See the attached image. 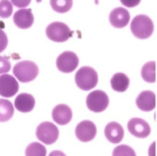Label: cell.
<instances>
[{"label":"cell","mask_w":157,"mask_h":156,"mask_svg":"<svg viewBox=\"0 0 157 156\" xmlns=\"http://www.w3.org/2000/svg\"><path fill=\"white\" fill-rule=\"evenodd\" d=\"M46 154L45 147L40 143H31L25 152L26 156H46Z\"/></svg>","instance_id":"20"},{"label":"cell","mask_w":157,"mask_h":156,"mask_svg":"<svg viewBox=\"0 0 157 156\" xmlns=\"http://www.w3.org/2000/svg\"><path fill=\"white\" fill-rule=\"evenodd\" d=\"M14 23L20 29H29L34 22V17L31 9L17 10L13 17Z\"/></svg>","instance_id":"14"},{"label":"cell","mask_w":157,"mask_h":156,"mask_svg":"<svg viewBox=\"0 0 157 156\" xmlns=\"http://www.w3.org/2000/svg\"><path fill=\"white\" fill-rule=\"evenodd\" d=\"M98 81V73L92 67L89 66L81 67L75 74L76 86L84 91H89L94 87H96Z\"/></svg>","instance_id":"2"},{"label":"cell","mask_w":157,"mask_h":156,"mask_svg":"<svg viewBox=\"0 0 157 156\" xmlns=\"http://www.w3.org/2000/svg\"><path fill=\"white\" fill-rule=\"evenodd\" d=\"M19 86L14 76L2 74L0 76V96L3 97H11L18 91Z\"/></svg>","instance_id":"9"},{"label":"cell","mask_w":157,"mask_h":156,"mask_svg":"<svg viewBox=\"0 0 157 156\" xmlns=\"http://www.w3.org/2000/svg\"><path fill=\"white\" fill-rule=\"evenodd\" d=\"M97 134V127L90 120H83L75 128V135L82 143L92 141Z\"/></svg>","instance_id":"8"},{"label":"cell","mask_w":157,"mask_h":156,"mask_svg":"<svg viewBox=\"0 0 157 156\" xmlns=\"http://www.w3.org/2000/svg\"><path fill=\"white\" fill-rule=\"evenodd\" d=\"M79 59L73 51H63L56 60L57 68L63 73H72L78 66Z\"/></svg>","instance_id":"7"},{"label":"cell","mask_w":157,"mask_h":156,"mask_svg":"<svg viewBox=\"0 0 157 156\" xmlns=\"http://www.w3.org/2000/svg\"><path fill=\"white\" fill-rule=\"evenodd\" d=\"M128 131L137 138H146L151 133L150 125L143 119L133 118L128 122Z\"/></svg>","instance_id":"10"},{"label":"cell","mask_w":157,"mask_h":156,"mask_svg":"<svg viewBox=\"0 0 157 156\" xmlns=\"http://www.w3.org/2000/svg\"><path fill=\"white\" fill-rule=\"evenodd\" d=\"M7 36L4 32V30L0 29V52H2L7 46Z\"/></svg>","instance_id":"25"},{"label":"cell","mask_w":157,"mask_h":156,"mask_svg":"<svg viewBox=\"0 0 157 156\" xmlns=\"http://www.w3.org/2000/svg\"><path fill=\"white\" fill-rule=\"evenodd\" d=\"M12 11H13V6L10 1L7 0L0 1V17L2 18L9 17L12 14Z\"/></svg>","instance_id":"23"},{"label":"cell","mask_w":157,"mask_h":156,"mask_svg":"<svg viewBox=\"0 0 157 156\" xmlns=\"http://www.w3.org/2000/svg\"><path fill=\"white\" fill-rule=\"evenodd\" d=\"M156 104L155 94L152 91H143L136 99L137 107L145 112L155 109Z\"/></svg>","instance_id":"12"},{"label":"cell","mask_w":157,"mask_h":156,"mask_svg":"<svg viewBox=\"0 0 157 156\" xmlns=\"http://www.w3.org/2000/svg\"><path fill=\"white\" fill-rule=\"evenodd\" d=\"M46 35L52 41L63 42L71 37L72 31L63 22H52L46 28Z\"/></svg>","instance_id":"4"},{"label":"cell","mask_w":157,"mask_h":156,"mask_svg":"<svg viewBox=\"0 0 157 156\" xmlns=\"http://www.w3.org/2000/svg\"><path fill=\"white\" fill-rule=\"evenodd\" d=\"M73 117L72 109L63 104L56 106L52 110V119L59 125L68 124Z\"/></svg>","instance_id":"13"},{"label":"cell","mask_w":157,"mask_h":156,"mask_svg":"<svg viewBox=\"0 0 157 156\" xmlns=\"http://www.w3.org/2000/svg\"><path fill=\"white\" fill-rule=\"evenodd\" d=\"M49 156H66L63 152H61V151H53V152H52Z\"/></svg>","instance_id":"27"},{"label":"cell","mask_w":157,"mask_h":156,"mask_svg":"<svg viewBox=\"0 0 157 156\" xmlns=\"http://www.w3.org/2000/svg\"><path fill=\"white\" fill-rule=\"evenodd\" d=\"M34 106H35V98L30 94H27V93L19 94L15 99L16 108L22 113L30 112L34 108Z\"/></svg>","instance_id":"16"},{"label":"cell","mask_w":157,"mask_h":156,"mask_svg":"<svg viewBox=\"0 0 157 156\" xmlns=\"http://www.w3.org/2000/svg\"><path fill=\"white\" fill-rule=\"evenodd\" d=\"M112 156H136V154L132 147L128 145H120L114 149Z\"/></svg>","instance_id":"22"},{"label":"cell","mask_w":157,"mask_h":156,"mask_svg":"<svg viewBox=\"0 0 157 156\" xmlns=\"http://www.w3.org/2000/svg\"><path fill=\"white\" fill-rule=\"evenodd\" d=\"M109 103L108 95L101 90L92 91L86 97V106L89 110L99 113L104 111Z\"/></svg>","instance_id":"5"},{"label":"cell","mask_w":157,"mask_h":156,"mask_svg":"<svg viewBox=\"0 0 157 156\" xmlns=\"http://www.w3.org/2000/svg\"><path fill=\"white\" fill-rule=\"evenodd\" d=\"M39 74V68L36 63L30 61L17 63L13 68V74L22 83H28L34 80Z\"/></svg>","instance_id":"3"},{"label":"cell","mask_w":157,"mask_h":156,"mask_svg":"<svg viewBox=\"0 0 157 156\" xmlns=\"http://www.w3.org/2000/svg\"><path fill=\"white\" fill-rule=\"evenodd\" d=\"M131 30L136 38L144 40L153 34L154 23L148 16L138 15L132 21Z\"/></svg>","instance_id":"1"},{"label":"cell","mask_w":157,"mask_h":156,"mask_svg":"<svg viewBox=\"0 0 157 156\" xmlns=\"http://www.w3.org/2000/svg\"><path fill=\"white\" fill-rule=\"evenodd\" d=\"M11 3H13L15 6H28L29 4V1H23V2H18V1H12Z\"/></svg>","instance_id":"26"},{"label":"cell","mask_w":157,"mask_h":156,"mask_svg":"<svg viewBox=\"0 0 157 156\" xmlns=\"http://www.w3.org/2000/svg\"><path fill=\"white\" fill-rule=\"evenodd\" d=\"M111 87L114 91L117 92H124L128 89L130 85L129 77L123 73L115 74L110 80Z\"/></svg>","instance_id":"17"},{"label":"cell","mask_w":157,"mask_h":156,"mask_svg":"<svg viewBox=\"0 0 157 156\" xmlns=\"http://www.w3.org/2000/svg\"><path fill=\"white\" fill-rule=\"evenodd\" d=\"M14 114V107L7 99H0V122L9 120Z\"/></svg>","instance_id":"18"},{"label":"cell","mask_w":157,"mask_h":156,"mask_svg":"<svg viewBox=\"0 0 157 156\" xmlns=\"http://www.w3.org/2000/svg\"><path fill=\"white\" fill-rule=\"evenodd\" d=\"M50 3L53 10L59 13H65L69 11L73 6L72 0H52Z\"/></svg>","instance_id":"21"},{"label":"cell","mask_w":157,"mask_h":156,"mask_svg":"<svg viewBox=\"0 0 157 156\" xmlns=\"http://www.w3.org/2000/svg\"><path fill=\"white\" fill-rule=\"evenodd\" d=\"M11 69L10 62L3 56H0V74L9 72Z\"/></svg>","instance_id":"24"},{"label":"cell","mask_w":157,"mask_h":156,"mask_svg":"<svg viewBox=\"0 0 157 156\" xmlns=\"http://www.w3.org/2000/svg\"><path fill=\"white\" fill-rule=\"evenodd\" d=\"M105 136L111 143H119L124 137V130L118 122H109L105 128Z\"/></svg>","instance_id":"15"},{"label":"cell","mask_w":157,"mask_h":156,"mask_svg":"<svg viewBox=\"0 0 157 156\" xmlns=\"http://www.w3.org/2000/svg\"><path fill=\"white\" fill-rule=\"evenodd\" d=\"M36 136L41 143L51 145L58 140L59 130L52 122H42L36 130Z\"/></svg>","instance_id":"6"},{"label":"cell","mask_w":157,"mask_h":156,"mask_svg":"<svg viewBox=\"0 0 157 156\" xmlns=\"http://www.w3.org/2000/svg\"><path fill=\"white\" fill-rule=\"evenodd\" d=\"M131 16L127 9L123 7H117L113 9L109 14L110 24L115 28H124L129 24Z\"/></svg>","instance_id":"11"},{"label":"cell","mask_w":157,"mask_h":156,"mask_svg":"<svg viewBox=\"0 0 157 156\" xmlns=\"http://www.w3.org/2000/svg\"><path fill=\"white\" fill-rule=\"evenodd\" d=\"M156 63L155 62H148L142 68V77L148 83H155L156 80Z\"/></svg>","instance_id":"19"}]
</instances>
